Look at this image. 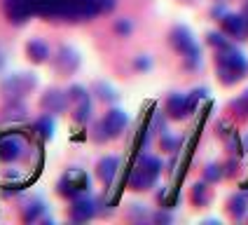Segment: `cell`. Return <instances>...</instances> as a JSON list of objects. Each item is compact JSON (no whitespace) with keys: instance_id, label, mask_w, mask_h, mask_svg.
Masks as SVG:
<instances>
[{"instance_id":"obj_1","label":"cell","mask_w":248,"mask_h":225,"mask_svg":"<svg viewBox=\"0 0 248 225\" xmlns=\"http://www.w3.org/2000/svg\"><path fill=\"white\" fill-rule=\"evenodd\" d=\"M2 12L14 26H24L31 16L75 24L101 14L96 0H2Z\"/></svg>"},{"instance_id":"obj_2","label":"cell","mask_w":248,"mask_h":225,"mask_svg":"<svg viewBox=\"0 0 248 225\" xmlns=\"http://www.w3.org/2000/svg\"><path fill=\"white\" fill-rule=\"evenodd\" d=\"M35 87H38V78L33 73H12V75L0 80V92L5 94L7 101L10 98H24Z\"/></svg>"},{"instance_id":"obj_3","label":"cell","mask_w":248,"mask_h":225,"mask_svg":"<svg viewBox=\"0 0 248 225\" xmlns=\"http://www.w3.org/2000/svg\"><path fill=\"white\" fill-rule=\"evenodd\" d=\"M129 125V117L126 112L120 111V108H112V111L106 112V117L96 125V141H110L115 136H120Z\"/></svg>"},{"instance_id":"obj_4","label":"cell","mask_w":248,"mask_h":225,"mask_svg":"<svg viewBox=\"0 0 248 225\" xmlns=\"http://www.w3.org/2000/svg\"><path fill=\"white\" fill-rule=\"evenodd\" d=\"M56 188H59V195L75 199L78 195L89 193V176L84 174L82 169H68Z\"/></svg>"},{"instance_id":"obj_5","label":"cell","mask_w":248,"mask_h":225,"mask_svg":"<svg viewBox=\"0 0 248 225\" xmlns=\"http://www.w3.org/2000/svg\"><path fill=\"white\" fill-rule=\"evenodd\" d=\"M52 66H54L59 75H73L75 70L80 68V54L68 45H61L56 49V54L52 56Z\"/></svg>"},{"instance_id":"obj_6","label":"cell","mask_w":248,"mask_h":225,"mask_svg":"<svg viewBox=\"0 0 248 225\" xmlns=\"http://www.w3.org/2000/svg\"><path fill=\"white\" fill-rule=\"evenodd\" d=\"M26 150V141L21 134H7L0 136V160L5 162H16L19 157H24Z\"/></svg>"},{"instance_id":"obj_7","label":"cell","mask_w":248,"mask_h":225,"mask_svg":"<svg viewBox=\"0 0 248 225\" xmlns=\"http://www.w3.org/2000/svg\"><path fill=\"white\" fill-rule=\"evenodd\" d=\"M70 98H68V92H63V89H47L45 94L40 96V108L45 112H49V115H59V112H63L68 108Z\"/></svg>"},{"instance_id":"obj_8","label":"cell","mask_w":248,"mask_h":225,"mask_svg":"<svg viewBox=\"0 0 248 225\" xmlns=\"http://www.w3.org/2000/svg\"><path fill=\"white\" fill-rule=\"evenodd\" d=\"M216 64H220V66H230V68L239 70L241 75H246V73H248V61H246V56L241 54V52H239L236 47H232V45H227V47L218 49Z\"/></svg>"},{"instance_id":"obj_9","label":"cell","mask_w":248,"mask_h":225,"mask_svg":"<svg viewBox=\"0 0 248 225\" xmlns=\"http://www.w3.org/2000/svg\"><path fill=\"white\" fill-rule=\"evenodd\" d=\"M96 216V202L89 199L87 193L84 195H78L73 199V207H70V221L75 223H87L89 218Z\"/></svg>"},{"instance_id":"obj_10","label":"cell","mask_w":248,"mask_h":225,"mask_svg":"<svg viewBox=\"0 0 248 225\" xmlns=\"http://www.w3.org/2000/svg\"><path fill=\"white\" fill-rule=\"evenodd\" d=\"M155 181H157V174H152L150 169L140 167V164H136V167H131V171H129V181H126V185L131 188V190H150L152 185H155Z\"/></svg>"},{"instance_id":"obj_11","label":"cell","mask_w":248,"mask_h":225,"mask_svg":"<svg viewBox=\"0 0 248 225\" xmlns=\"http://www.w3.org/2000/svg\"><path fill=\"white\" fill-rule=\"evenodd\" d=\"M222 24V33L230 35V38H236V40H244L246 38V16L244 14H225L220 19Z\"/></svg>"},{"instance_id":"obj_12","label":"cell","mask_w":248,"mask_h":225,"mask_svg":"<svg viewBox=\"0 0 248 225\" xmlns=\"http://www.w3.org/2000/svg\"><path fill=\"white\" fill-rule=\"evenodd\" d=\"M169 42H171V47L180 52V54H185L187 49H192L194 45V38H192V31L187 26H173L171 28V33H169Z\"/></svg>"},{"instance_id":"obj_13","label":"cell","mask_w":248,"mask_h":225,"mask_svg":"<svg viewBox=\"0 0 248 225\" xmlns=\"http://www.w3.org/2000/svg\"><path fill=\"white\" fill-rule=\"evenodd\" d=\"M164 112L171 117V120H183L187 117V96L185 94H171L166 98V106H164Z\"/></svg>"},{"instance_id":"obj_14","label":"cell","mask_w":248,"mask_h":225,"mask_svg":"<svg viewBox=\"0 0 248 225\" xmlns=\"http://www.w3.org/2000/svg\"><path fill=\"white\" fill-rule=\"evenodd\" d=\"M117 169H120V160H117V157H112V155H108V157L98 160V164H96V176L101 178V183L110 185L112 178L117 176Z\"/></svg>"},{"instance_id":"obj_15","label":"cell","mask_w":248,"mask_h":225,"mask_svg":"<svg viewBox=\"0 0 248 225\" xmlns=\"http://www.w3.org/2000/svg\"><path fill=\"white\" fill-rule=\"evenodd\" d=\"M26 56L33 61V64H45L47 59H49V47H47V42L40 40V38H33V40L26 42Z\"/></svg>"},{"instance_id":"obj_16","label":"cell","mask_w":248,"mask_h":225,"mask_svg":"<svg viewBox=\"0 0 248 225\" xmlns=\"http://www.w3.org/2000/svg\"><path fill=\"white\" fill-rule=\"evenodd\" d=\"M26 112H28V108L21 98H10L5 103V108H2V117L7 122H21V120H26Z\"/></svg>"},{"instance_id":"obj_17","label":"cell","mask_w":248,"mask_h":225,"mask_svg":"<svg viewBox=\"0 0 248 225\" xmlns=\"http://www.w3.org/2000/svg\"><path fill=\"white\" fill-rule=\"evenodd\" d=\"M42 213H45V202H42L40 197H31V199L24 202V207H21V218H24L26 223L38 221Z\"/></svg>"},{"instance_id":"obj_18","label":"cell","mask_w":248,"mask_h":225,"mask_svg":"<svg viewBox=\"0 0 248 225\" xmlns=\"http://www.w3.org/2000/svg\"><path fill=\"white\" fill-rule=\"evenodd\" d=\"M227 211L232 218H244L248 211V197L246 195H232L227 199Z\"/></svg>"},{"instance_id":"obj_19","label":"cell","mask_w":248,"mask_h":225,"mask_svg":"<svg viewBox=\"0 0 248 225\" xmlns=\"http://www.w3.org/2000/svg\"><path fill=\"white\" fill-rule=\"evenodd\" d=\"M33 131L40 136V139H52L54 136V120L49 117V112H45L42 117H38L33 122Z\"/></svg>"},{"instance_id":"obj_20","label":"cell","mask_w":248,"mask_h":225,"mask_svg":"<svg viewBox=\"0 0 248 225\" xmlns=\"http://www.w3.org/2000/svg\"><path fill=\"white\" fill-rule=\"evenodd\" d=\"M89 117H92V101L89 98H82V101L73 103V120L78 125H87Z\"/></svg>"},{"instance_id":"obj_21","label":"cell","mask_w":248,"mask_h":225,"mask_svg":"<svg viewBox=\"0 0 248 225\" xmlns=\"http://www.w3.org/2000/svg\"><path fill=\"white\" fill-rule=\"evenodd\" d=\"M192 204L194 207H206L211 202V190H208L206 183H194L192 185Z\"/></svg>"},{"instance_id":"obj_22","label":"cell","mask_w":248,"mask_h":225,"mask_svg":"<svg viewBox=\"0 0 248 225\" xmlns=\"http://www.w3.org/2000/svg\"><path fill=\"white\" fill-rule=\"evenodd\" d=\"M94 94H96L101 101H108V103L117 101V92H115V87H112L110 82H103V80H98V82L94 84Z\"/></svg>"},{"instance_id":"obj_23","label":"cell","mask_w":248,"mask_h":225,"mask_svg":"<svg viewBox=\"0 0 248 225\" xmlns=\"http://www.w3.org/2000/svg\"><path fill=\"white\" fill-rule=\"evenodd\" d=\"M216 66H218V80H220L222 84H236L244 78L239 70L230 68V66H220V64H216Z\"/></svg>"},{"instance_id":"obj_24","label":"cell","mask_w":248,"mask_h":225,"mask_svg":"<svg viewBox=\"0 0 248 225\" xmlns=\"http://www.w3.org/2000/svg\"><path fill=\"white\" fill-rule=\"evenodd\" d=\"M159 145H162V150L164 153H178L180 150V145H183V139L180 136H171V134H162V139H159Z\"/></svg>"},{"instance_id":"obj_25","label":"cell","mask_w":248,"mask_h":225,"mask_svg":"<svg viewBox=\"0 0 248 225\" xmlns=\"http://www.w3.org/2000/svg\"><path fill=\"white\" fill-rule=\"evenodd\" d=\"M183 64H185V68H199V64H202V47L194 45L192 49H187L183 54Z\"/></svg>"},{"instance_id":"obj_26","label":"cell","mask_w":248,"mask_h":225,"mask_svg":"<svg viewBox=\"0 0 248 225\" xmlns=\"http://www.w3.org/2000/svg\"><path fill=\"white\" fill-rule=\"evenodd\" d=\"M206 94H208V92L204 89V87H199V89H194V92H190V94H187V112H190V115L197 111L199 101H204V98H206Z\"/></svg>"},{"instance_id":"obj_27","label":"cell","mask_w":248,"mask_h":225,"mask_svg":"<svg viewBox=\"0 0 248 225\" xmlns=\"http://www.w3.org/2000/svg\"><path fill=\"white\" fill-rule=\"evenodd\" d=\"M222 176H225V169L220 164H206V169H204V181L206 183H218Z\"/></svg>"},{"instance_id":"obj_28","label":"cell","mask_w":248,"mask_h":225,"mask_svg":"<svg viewBox=\"0 0 248 225\" xmlns=\"http://www.w3.org/2000/svg\"><path fill=\"white\" fill-rule=\"evenodd\" d=\"M230 108L236 112V115H241V117H248V89L241 94L239 98H234L232 103H230Z\"/></svg>"},{"instance_id":"obj_29","label":"cell","mask_w":248,"mask_h":225,"mask_svg":"<svg viewBox=\"0 0 248 225\" xmlns=\"http://www.w3.org/2000/svg\"><path fill=\"white\" fill-rule=\"evenodd\" d=\"M206 42L211 45V47H216V49H222V47L230 45V40L225 38V33H218V31H211V33L206 35Z\"/></svg>"},{"instance_id":"obj_30","label":"cell","mask_w":248,"mask_h":225,"mask_svg":"<svg viewBox=\"0 0 248 225\" xmlns=\"http://www.w3.org/2000/svg\"><path fill=\"white\" fill-rule=\"evenodd\" d=\"M150 131H159V134H164V131H166V117L159 111L152 112V117H150Z\"/></svg>"},{"instance_id":"obj_31","label":"cell","mask_w":248,"mask_h":225,"mask_svg":"<svg viewBox=\"0 0 248 225\" xmlns=\"http://www.w3.org/2000/svg\"><path fill=\"white\" fill-rule=\"evenodd\" d=\"M112 28H115V33H117L120 38H129V35H131V31H134V24H131L129 19H117Z\"/></svg>"},{"instance_id":"obj_32","label":"cell","mask_w":248,"mask_h":225,"mask_svg":"<svg viewBox=\"0 0 248 225\" xmlns=\"http://www.w3.org/2000/svg\"><path fill=\"white\" fill-rule=\"evenodd\" d=\"M66 92H68L70 103H78V101H82V98H89V94H87V89H84L82 84H73Z\"/></svg>"},{"instance_id":"obj_33","label":"cell","mask_w":248,"mask_h":225,"mask_svg":"<svg viewBox=\"0 0 248 225\" xmlns=\"http://www.w3.org/2000/svg\"><path fill=\"white\" fill-rule=\"evenodd\" d=\"M96 5H98V12L101 14H108L115 10V5H117V0H96Z\"/></svg>"},{"instance_id":"obj_34","label":"cell","mask_w":248,"mask_h":225,"mask_svg":"<svg viewBox=\"0 0 248 225\" xmlns=\"http://www.w3.org/2000/svg\"><path fill=\"white\" fill-rule=\"evenodd\" d=\"M152 66V61L148 56H136V61H134V68L136 70H148Z\"/></svg>"},{"instance_id":"obj_35","label":"cell","mask_w":248,"mask_h":225,"mask_svg":"<svg viewBox=\"0 0 248 225\" xmlns=\"http://www.w3.org/2000/svg\"><path fill=\"white\" fill-rule=\"evenodd\" d=\"M129 216L134 218H145V209H143V204H131V209H129Z\"/></svg>"},{"instance_id":"obj_36","label":"cell","mask_w":248,"mask_h":225,"mask_svg":"<svg viewBox=\"0 0 248 225\" xmlns=\"http://www.w3.org/2000/svg\"><path fill=\"white\" fill-rule=\"evenodd\" d=\"M152 221H157V223H171V213L157 211V213H152Z\"/></svg>"},{"instance_id":"obj_37","label":"cell","mask_w":248,"mask_h":225,"mask_svg":"<svg viewBox=\"0 0 248 225\" xmlns=\"http://www.w3.org/2000/svg\"><path fill=\"white\" fill-rule=\"evenodd\" d=\"M234 174H236V160H230L225 164V176H234Z\"/></svg>"},{"instance_id":"obj_38","label":"cell","mask_w":248,"mask_h":225,"mask_svg":"<svg viewBox=\"0 0 248 225\" xmlns=\"http://www.w3.org/2000/svg\"><path fill=\"white\" fill-rule=\"evenodd\" d=\"M211 14H213V16H220V19H222L227 12H225V7H213V10H211Z\"/></svg>"},{"instance_id":"obj_39","label":"cell","mask_w":248,"mask_h":225,"mask_svg":"<svg viewBox=\"0 0 248 225\" xmlns=\"http://www.w3.org/2000/svg\"><path fill=\"white\" fill-rule=\"evenodd\" d=\"M2 66H5V52L0 49V68H2Z\"/></svg>"},{"instance_id":"obj_40","label":"cell","mask_w":248,"mask_h":225,"mask_svg":"<svg viewBox=\"0 0 248 225\" xmlns=\"http://www.w3.org/2000/svg\"><path fill=\"white\" fill-rule=\"evenodd\" d=\"M241 145H244V153H248V136L241 141Z\"/></svg>"},{"instance_id":"obj_41","label":"cell","mask_w":248,"mask_h":225,"mask_svg":"<svg viewBox=\"0 0 248 225\" xmlns=\"http://www.w3.org/2000/svg\"><path fill=\"white\" fill-rule=\"evenodd\" d=\"M244 16H246V38H248V10L244 12Z\"/></svg>"},{"instance_id":"obj_42","label":"cell","mask_w":248,"mask_h":225,"mask_svg":"<svg viewBox=\"0 0 248 225\" xmlns=\"http://www.w3.org/2000/svg\"><path fill=\"white\" fill-rule=\"evenodd\" d=\"M180 2H194V0H180Z\"/></svg>"},{"instance_id":"obj_43","label":"cell","mask_w":248,"mask_h":225,"mask_svg":"<svg viewBox=\"0 0 248 225\" xmlns=\"http://www.w3.org/2000/svg\"><path fill=\"white\" fill-rule=\"evenodd\" d=\"M246 10H248V5H246Z\"/></svg>"}]
</instances>
